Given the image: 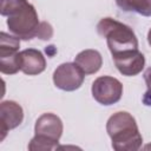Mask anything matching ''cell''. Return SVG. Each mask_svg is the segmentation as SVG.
<instances>
[{"label":"cell","mask_w":151,"mask_h":151,"mask_svg":"<svg viewBox=\"0 0 151 151\" xmlns=\"http://www.w3.org/2000/svg\"><path fill=\"white\" fill-rule=\"evenodd\" d=\"M1 15L7 17L8 29L19 39L37 38L40 21L33 5L27 0H1Z\"/></svg>","instance_id":"1"},{"label":"cell","mask_w":151,"mask_h":151,"mask_svg":"<svg viewBox=\"0 0 151 151\" xmlns=\"http://www.w3.org/2000/svg\"><path fill=\"white\" fill-rule=\"evenodd\" d=\"M106 131L112 140V147L117 151H137L143 143L136 119L129 112L113 113L107 123Z\"/></svg>","instance_id":"2"},{"label":"cell","mask_w":151,"mask_h":151,"mask_svg":"<svg viewBox=\"0 0 151 151\" xmlns=\"http://www.w3.org/2000/svg\"><path fill=\"white\" fill-rule=\"evenodd\" d=\"M97 31L100 37L106 39L112 57L126 51L138 50V40L132 28L116 19L103 18L97 25Z\"/></svg>","instance_id":"3"},{"label":"cell","mask_w":151,"mask_h":151,"mask_svg":"<svg viewBox=\"0 0 151 151\" xmlns=\"http://www.w3.org/2000/svg\"><path fill=\"white\" fill-rule=\"evenodd\" d=\"M35 136L28 144V150H53L58 147V142L63 134V122L54 113L41 114L34 126Z\"/></svg>","instance_id":"4"},{"label":"cell","mask_w":151,"mask_h":151,"mask_svg":"<svg viewBox=\"0 0 151 151\" xmlns=\"http://www.w3.org/2000/svg\"><path fill=\"white\" fill-rule=\"evenodd\" d=\"M92 97L101 105H112L120 100L123 94L122 83L110 76L97 78L92 84Z\"/></svg>","instance_id":"5"},{"label":"cell","mask_w":151,"mask_h":151,"mask_svg":"<svg viewBox=\"0 0 151 151\" xmlns=\"http://www.w3.org/2000/svg\"><path fill=\"white\" fill-rule=\"evenodd\" d=\"M85 73L76 63H64L53 73L54 85L63 91H76L84 83Z\"/></svg>","instance_id":"6"},{"label":"cell","mask_w":151,"mask_h":151,"mask_svg":"<svg viewBox=\"0 0 151 151\" xmlns=\"http://www.w3.org/2000/svg\"><path fill=\"white\" fill-rule=\"evenodd\" d=\"M117 70L127 77L137 76L142 72L145 65V58L138 50H131L112 57Z\"/></svg>","instance_id":"7"},{"label":"cell","mask_w":151,"mask_h":151,"mask_svg":"<svg viewBox=\"0 0 151 151\" xmlns=\"http://www.w3.org/2000/svg\"><path fill=\"white\" fill-rule=\"evenodd\" d=\"M24 119V111L22 107L13 101V100H5L0 105V131H1V140L5 138L6 133L15 129L22 123Z\"/></svg>","instance_id":"8"},{"label":"cell","mask_w":151,"mask_h":151,"mask_svg":"<svg viewBox=\"0 0 151 151\" xmlns=\"http://www.w3.org/2000/svg\"><path fill=\"white\" fill-rule=\"evenodd\" d=\"M21 71L28 76L41 73L46 67V60L42 53L34 48H27L20 52Z\"/></svg>","instance_id":"9"},{"label":"cell","mask_w":151,"mask_h":151,"mask_svg":"<svg viewBox=\"0 0 151 151\" xmlns=\"http://www.w3.org/2000/svg\"><path fill=\"white\" fill-rule=\"evenodd\" d=\"M74 63L85 74H93L100 70L103 59L97 50H84L77 54Z\"/></svg>","instance_id":"10"},{"label":"cell","mask_w":151,"mask_h":151,"mask_svg":"<svg viewBox=\"0 0 151 151\" xmlns=\"http://www.w3.org/2000/svg\"><path fill=\"white\" fill-rule=\"evenodd\" d=\"M116 2L125 12H136L144 17H151V0H116Z\"/></svg>","instance_id":"11"},{"label":"cell","mask_w":151,"mask_h":151,"mask_svg":"<svg viewBox=\"0 0 151 151\" xmlns=\"http://www.w3.org/2000/svg\"><path fill=\"white\" fill-rule=\"evenodd\" d=\"M20 47V39L5 32L0 33V57L17 53Z\"/></svg>","instance_id":"12"},{"label":"cell","mask_w":151,"mask_h":151,"mask_svg":"<svg viewBox=\"0 0 151 151\" xmlns=\"http://www.w3.org/2000/svg\"><path fill=\"white\" fill-rule=\"evenodd\" d=\"M144 80L146 83V92L143 96V103L146 106H151V67L144 72Z\"/></svg>","instance_id":"13"},{"label":"cell","mask_w":151,"mask_h":151,"mask_svg":"<svg viewBox=\"0 0 151 151\" xmlns=\"http://www.w3.org/2000/svg\"><path fill=\"white\" fill-rule=\"evenodd\" d=\"M52 35H53V28H52V26L48 22H46V21L40 22L37 38L42 39V40H48V39L52 38Z\"/></svg>","instance_id":"14"},{"label":"cell","mask_w":151,"mask_h":151,"mask_svg":"<svg viewBox=\"0 0 151 151\" xmlns=\"http://www.w3.org/2000/svg\"><path fill=\"white\" fill-rule=\"evenodd\" d=\"M147 41H149V44L151 46V28L149 29V33H147Z\"/></svg>","instance_id":"15"}]
</instances>
